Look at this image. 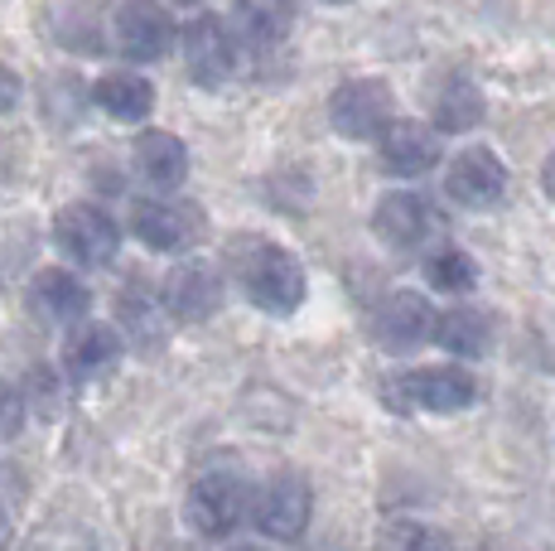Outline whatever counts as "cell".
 <instances>
[{"instance_id":"obj_1","label":"cell","mask_w":555,"mask_h":551,"mask_svg":"<svg viewBox=\"0 0 555 551\" xmlns=\"http://www.w3.org/2000/svg\"><path fill=\"white\" fill-rule=\"evenodd\" d=\"M237 285L266 315H295L305 305V267L295 252L275 242H242L237 252Z\"/></svg>"},{"instance_id":"obj_2","label":"cell","mask_w":555,"mask_h":551,"mask_svg":"<svg viewBox=\"0 0 555 551\" xmlns=\"http://www.w3.org/2000/svg\"><path fill=\"white\" fill-rule=\"evenodd\" d=\"M391 411H468L478 401V377L459 363H440V368H415V373H401L382 387Z\"/></svg>"},{"instance_id":"obj_3","label":"cell","mask_w":555,"mask_h":551,"mask_svg":"<svg viewBox=\"0 0 555 551\" xmlns=\"http://www.w3.org/2000/svg\"><path fill=\"white\" fill-rule=\"evenodd\" d=\"M189 527L203 537H228L237 533L242 523H247L251 513V484L242 479L237 470H208L194 479V489H189Z\"/></svg>"},{"instance_id":"obj_4","label":"cell","mask_w":555,"mask_h":551,"mask_svg":"<svg viewBox=\"0 0 555 551\" xmlns=\"http://www.w3.org/2000/svg\"><path fill=\"white\" fill-rule=\"evenodd\" d=\"M53 242L59 252L73 261V267H112L116 261V247H121V228L116 218L98 204H68L59 218H53Z\"/></svg>"},{"instance_id":"obj_5","label":"cell","mask_w":555,"mask_h":551,"mask_svg":"<svg viewBox=\"0 0 555 551\" xmlns=\"http://www.w3.org/2000/svg\"><path fill=\"white\" fill-rule=\"evenodd\" d=\"M131 232L151 252H189L203 238V208L189 198H135Z\"/></svg>"},{"instance_id":"obj_6","label":"cell","mask_w":555,"mask_h":551,"mask_svg":"<svg viewBox=\"0 0 555 551\" xmlns=\"http://www.w3.org/2000/svg\"><path fill=\"white\" fill-rule=\"evenodd\" d=\"M309 513H314V489H309L300 474H271L261 484V494L251 498L256 527L266 537H275V542H295L309 527Z\"/></svg>"},{"instance_id":"obj_7","label":"cell","mask_w":555,"mask_h":551,"mask_svg":"<svg viewBox=\"0 0 555 551\" xmlns=\"http://www.w3.org/2000/svg\"><path fill=\"white\" fill-rule=\"evenodd\" d=\"M391 112H397V102H391V88L382 78H353V82H344V88H334V98H328V121H334V131L348 136V141H372V136H382Z\"/></svg>"},{"instance_id":"obj_8","label":"cell","mask_w":555,"mask_h":551,"mask_svg":"<svg viewBox=\"0 0 555 551\" xmlns=\"http://www.w3.org/2000/svg\"><path fill=\"white\" fill-rule=\"evenodd\" d=\"M444 194H450L459 208L483 214V208H493L498 198L507 194V165L498 161L488 145H468V151H459L450 169H444Z\"/></svg>"},{"instance_id":"obj_9","label":"cell","mask_w":555,"mask_h":551,"mask_svg":"<svg viewBox=\"0 0 555 551\" xmlns=\"http://www.w3.org/2000/svg\"><path fill=\"white\" fill-rule=\"evenodd\" d=\"M435 305L421 291H397L377 305L372 315V338H377L387 354H415L425 338H435Z\"/></svg>"},{"instance_id":"obj_10","label":"cell","mask_w":555,"mask_h":551,"mask_svg":"<svg viewBox=\"0 0 555 551\" xmlns=\"http://www.w3.org/2000/svg\"><path fill=\"white\" fill-rule=\"evenodd\" d=\"M184 68L198 88H222L237 73V39L218 15H198L184 29Z\"/></svg>"},{"instance_id":"obj_11","label":"cell","mask_w":555,"mask_h":551,"mask_svg":"<svg viewBox=\"0 0 555 551\" xmlns=\"http://www.w3.org/2000/svg\"><path fill=\"white\" fill-rule=\"evenodd\" d=\"M116 44L126 59L155 63L175 49V20L159 0H121L116 5Z\"/></svg>"},{"instance_id":"obj_12","label":"cell","mask_w":555,"mask_h":551,"mask_svg":"<svg viewBox=\"0 0 555 551\" xmlns=\"http://www.w3.org/2000/svg\"><path fill=\"white\" fill-rule=\"evenodd\" d=\"M159 300H165L169 320L179 324H203L222 310V276L208 267V261H184L165 276L159 285Z\"/></svg>"},{"instance_id":"obj_13","label":"cell","mask_w":555,"mask_h":551,"mask_svg":"<svg viewBox=\"0 0 555 551\" xmlns=\"http://www.w3.org/2000/svg\"><path fill=\"white\" fill-rule=\"evenodd\" d=\"M377 161L397 179H421L425 169L440 165V131L421 121H397L391 116L377 136Z\"/></svg>"},{"instance_id":"obj_14","label":"cell","mask_w":555,"mask_h":551,"mask_svg":"<svg viewBox=\"0 0 555 551\" xmlns=\"http://www.w3.org/2000/svg\"><path fill=\"white\" fill-rule=\"evenodd\" d=\"M121 330L116 324H98L82 315L78 324L68 330V344H63V373L73 383H98L106 377L116 363H121Z\"/></svg>"},{"instance_id":"obj_15","label":"cell","mask_w":555,"mask_h":551,"mask_svg":"<svg viewBox=\"0 0 555 551\" xmlns=\"http://www.w3.org/2000/svg\"><path fill=\"white\" fill-rule=\"evenodd\" d=\"M88 305H92V291L82 285V276H73V271L49 267L29 281V310L44 324H78L82 315H88Z\"/></svg>"},{"instance_id":"obj_16","label":"cell","mask_w":555,"mask_h":551,"mask_svg":"<svg viewBox=\"0 0 555 551\" xmlns=\"http://www.w3.org/2000/svg\"><path fill=\"white\" fill-rule=\"evenodd\" d=\"M372 232L391 252L421 247V238L430 232V204L421 194H382L372 208Z\"/></svg>"},{"instance_id":"obj_17","label":"cell","mask_w":555,"mask_h":551,"mask_svg":"<svg viewBox=\"0 0 555 551\" xmlns=\"http://www.w3.org/2000/svg\"><path fill=\"white\" fill-rule=\"evenodd\" d=\"M135 169L151 189H179L189 175V145L175 131H141L135 136Z\"/></svg>"},{"instance_id":"obj_18","label":"cell","mask_w":555,"mask_h":551,"mask_svg":"<svg viewBox=\"0 0 555 551\" xmlns=\"http://www.w3.org/2000/svg\"><path fill=\"white\" fill-rule=\"evenodd\" d=\"M92 102H98L106 116H116V121L135 126L155 112V88L141 73H106V78L92 82Z\"/></svg>"},{"instance_id":"obj_19","label":"cell","mask_w":555,"mask_h":551,"mask_svg":"<svg viewBox=\"0 0 555 551\" xmlns=\"http://www.w3.org/2000/svg\"><path fill=\"white\" fill-rule=\"evenodd\" d=\"M435 338L454 358H483L493 348V320L483 310H474V305H454V310H444L435 320Z\"/></svg>"},{"instance_id":"obj_20","label":"cell","mask_w":555,"mask_h":551,"mask_svg":"<svg viewBox=\"0 0 555 551\" xmlns=\"http://www.w3.org/2000/svg\"><path fill=\"white\" fill-rule=\"evenodd\" d=\"M478 121H483V92H478V82L450 73L444 88L435 92V126L440 131H474Z\"/></svg>"},{"instance_id":"obj_21","label":"cell","mask_w":555,"mask_h":551,"mask_svg":"<svg viewBox=\"0 0 555 551\" xmlns=\"http://www.w3.org/2000/svg\"><path fill=\"white\" fill-rule=\"evenodd\" d=\"M237 25L256 44H275L295 25V0H237Z\"/></svg>"},{"instance_id":"obj_22","label":"cell","mask_w":555,"mask_h":551,"mask_svg":"<svg viewBox=\"0 0 555 551\" xmlns=\"http://www.w3.org/2000/svg\"><path fill=\"white\" fill-rule=\"evenodd\" d=\"M116 315H121V324L131 330L135 344H159L165 338V320H169V310H165V300H151V295L141 291V285H131V291H121V300H116Z\"/></svg>"},{"instance_id":"obj_23","label":"cell","mask_w":555,"mask_h":551,"mask_svg":"<svg viewBox=\"0 0 555 551\" xmlns=\"http://www.w3.org/2000/svg\"><path fill=\"white\" fill-rule=\"evenodd\" d=\"M425 281L444 295H468L478 285V261L459 247H440V252H430V261H425Z\"/></svg>"},{"instance_id":"obj_24","label":"cell","mask_w":555,"mask_h":551,"mask_svg":"<svg viewBox=\"0 0 555 551\" xmlns=\"http://www.w3.org/2000/svg\"><path fill=\"white\" fill-rule=\"evenodd\" d=\"M25 426V392H15L0 377V440H15Z\"/></svg>"},{"instance_id":"obj_25","label":"cell","mask_w":555,"mask_h":551,"mask_svg":"<svg viewBox=\"0 0 555 551\" xmlns=\"http://www.w3.org/2000/svg\"><path fill=\"white\" fill-rule=\"evenodd\" d=\"M20 92H25V88H20V78H15V73H10V68H0V116L20 107Z\"/></svg>"},{"instance_id":"obj_26","label":"cell","mask_w":555,"mask_h":551,"mask_svg":"<svg viewBox=\"0 0 555 551\" xmlns=\"http://www.w3.org/2000/svg\"><path fill=\"white\" fill-rule=\"evenodd\" d=\"M387 542H444L440 533H425V527H411V533H387Z\"/></svg>"},{"instance_id":"obj_27","label":"cell","mask_w":555,"mask_h":551,"mask_svg":"<svg viewBox=\"0 0 555 551\" xmlns=\"http://www.w3.org/2000/svg\"><path fill=\"white\" fill-rule=\"evenodd\" d=\"M541 179H546V194L555 198V155H551V161H546V169H541Z\"/></svg>"},{"instance_id":"obj_28","label":"cell","mask_w":555,"mask_h":551,"mask_svg":"<svg viewBox=\"0 0 555 551\" xmlns=\"http://www.w3.org/2000/svg\"><path fill=\"white\" fill-rule=\"evenodd\" d=\"M175 5H203V0H175Z\"/></svg>"},{"instance_id":"obj_29","label":"cell","mask_w":555,"mask_h":551,"mask_svg":"<svg viewBox=\"0 0 555 551\" xmlns=\"http://www.w3.org/2000/svg\"><path fill=\"white\" fill-rule=\"evenodd\" d=\"M328 5H344V0H328Z\"/></svg>"},{"instance_id":"obj_30","label":"cell","mask_w":555,"mask_h":551,"mask_svg":"<svg viewBox=\"0 0 555 551\" xmlns=\"http://www.w3.org/2000/svg\"><path fill=\"white\" fill-rule=\"evenodd\" d=\"M0 527H5V517H0Z\"/></svg>"}]
</instances>
